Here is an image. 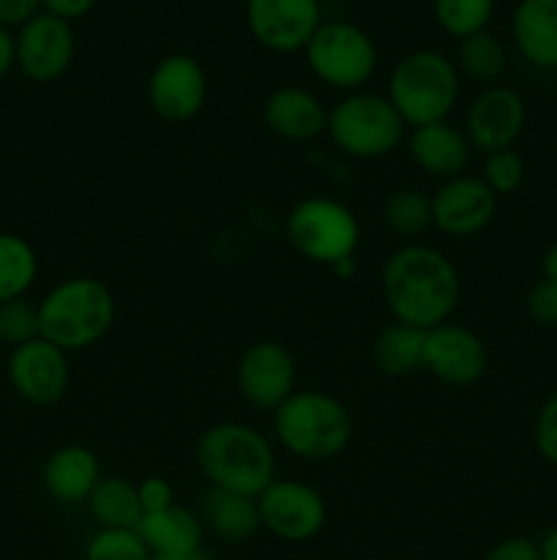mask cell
Returning a JSON list of instances; mask_svg holds the SVG:
<instances>
[{"label":"cell","instance_id":"obj_1","mask_svg":"<svg viewBox=\"0 0 557 560\" xmlns=\"http://www.w3.org/2000/svg\"><path fill=\"white\" fill-rule=\"evenodd\" d=\"M380 293L393 320L429 331L451 320L462 279L446 252L429 244H404L382 262Z\"/></svg>","mask_w":557,"mask_h":560},{"label":"cell","instance_id":"obj_2","mask_svg":"<svg viewBox=\"0 0 557 560\" xmlns=\"http://www.w3.org/2000/svg\"><path fill=\"white\" fill-rule=\"evenodd\" d=\"M194 459L205 481L216 490L260 498L276 479V448L244 421H218L208 427L194 446Z\"/></svg>","mask_w":557,"mask_h":560},{"label":"cell","instance_id":"obj_3","mask_svg":"<svg viewBox=\"0 0 557 560\" xmlns=\"http://www.w3.org/2000/svg\"><path fill=\"white\" fill-rule=\"evenodd\" d=\"M115 315L118 304L112 290L96 277L63 279L38 301L42 337L66 353L102 342L112 331Z\"/></svg>","mask_w":557,"mask_h":560},{"label":"cell","instance_id":"obj_4","mask_svg":"<svg viewBox=\"0 0 557 560\" xmlns=\"http://www.w3.org/2000/svg\"><path fill=\"white\" fill-rule=\"evenodd\" d=\"M273 435L293 457L304 463H328L353 441V416L333 394L298 388L273 410Z\"/></svg>","mask_w":557,"mask_h":560},{"label":"cell","instance_id":"obj_5","mask_svg":"<svg viewBox=\"0 0 557 560\" xmlns=\"http://www.w3.org/2000/svg\"><path fill=\"white\" fill-rule=\"evenodd\" d=\"M459 69L437 49H415L393 66L388 77V102L410 129L448 120L459 102Z\"/></svg>","mask_w":557,"mask_h":560},{"label":"cell","instance_id":"obj_6","mask_svg":"<svg viewBox=\"0 0 557 560\" xmlns=\"http://www.w3.org/2000/svg\"><path fill=\"white\" fill-rule=\"evenodd\" d=\"M404 129L407 124L382 93H344V98L328 109L325 135L344 156L366 162L388 156L402 145Z\"/></svg>","mask_w":557,"mask_h":560},{"label":"cell","instance_id":"obj_7","mask_svg":"<svg viewBox=\"0 0 557 560\" xmlns=\"http://www.w3.org/2000/svg\"><path fill=\"white\" fill-rule=\"evenodd\" d=\"M284 233L304 260L328 268L355 257L360 244L358 217L344 202L320 195L306 197L289 208Z\"/></svg>","mask_w":557,"mask_h":560},{"label":"cell","instance_id":"obj_8","mask_svg":"<svg viewBox=\"0 0 557 560\" xmlns=\"http://www.w3.org/2000/svg\"><path fill=\"white\" fill-rule=\"evenodd\" d=\"M304 55L309 71L322 85L344 93L364 91L380 63L375 38L347 20L322 22L306 44Z\"/></svg>","mask_w":557,"mask_h":560},{"label":"cell","instance_id":"obj_9","mask_svg":"<svg viewBox=\"0 0 557 560\" xmlns=\"http://www.w3.org/2000/svg\"><path fill=\"white\" fill-rule=\"evenodd\" d=\"M262 528L289 545L315 539L328 523V503L322 492L298 479H276L257 498Z\"/></svg>","mask_w":557,"mask_h":560},{"label":"cell","instance_id":"obj_10","mask_svg":"<svg viewBox=\"0 0 557 560\" xmlns=\"http://www.w3.org/2000/svg\"><path fill=\"white\" fill-rule=\"evenodd\" d=\"M208 74L197 58L186 52L164 55L147 74L145 96L153 113L167 124L197 118L208 102Z\"/></svg>","mask_w":557,"mask_h":560},{"label":"cell","instance_id":"obj_11","mask_svg":"<svg viewBox=\"0 0 557 560\" xmlns=\"http://www.w3.org/2000/svg\"><path fill=\"white\" fill-rule=\"evenodd\" d=\"M238 392L251 408L276 410L298 392L295 355L276 339H260L240 353L235 370Z\"/></svg>","mask_w":557,"mask_h":560},{"label":"cell","instance_id":"obj_12","mask_svg":"<svg viewBox=\"0 0 557 560\" xmlns=\"http://www.w3.org/2000/svg\"><path fill=\"white\" fill-rule=\"evenodd\" d=\"M76 55V38L71 22L38 11L16 27L14 63L31 82L47 85L71 69Z\"/></svg>","mask_w":557,"mask_h":560},{"label":"cell","instance_id":"obj_13","mask_svg":"<svg viewBox=\"0 0 557 560\" xmlns=\"http://www.w3.org/2000/svg\"><path fill=\"white\" fill-rule=\"evenodd\" d=\"M246 27L260 47L271 52H304L322 25L320 0H246Z\"/></svg>","mask_w":557,"mask_h":560},{"label":"cell","instance_id":"obj_14","mask_svg":"<svg viewBox=\"0 0 557 560\" xmlns=\"http://www.w3.org/2000/svg\"><path fill=\"white\" fill-rule=\"evenodd\" d=\"M5 375H9L16 397L25 399L27 405H36V408H49V405L60 402L69 392V353L38 337L11 350Z\"/></svg>","mask_w":557,"mask_h":560},{"label":"cell","instance_id":"obj_15","mask_svg":"<svg viewBox=\"0 0 557 560\" xmlns=\"http://www.w3.org/2000/svg\"><path fill=\"white\" fill-rule=\"evenodd\" d=\"M486 366H489V353L484 339L467 326L448 320L426 331L424 370L446 386H473L486 375Z\"/></svg>","mask_w":557,"mask_h":560},{"label":"cell","instance_id":"obj_16","mask_svg":"<svg viewBox=\"0 0 557 560\" xmlns=\"http://www.w3.org/2000/svg\"><path fill=\"white\" fill-rule=\"evenodd\" d=\"M497 213V195L475 175L442 180L431 195V228L451 238H473L484 233Z\"/></svg>","mask_w":557,"mask_h":560},{"label":"cell","instance_id":"obj_17","mask_svg":"<svg viewBox=\"0 0 557 560\" xmlns=\"http://www.w3.org/2000/svg\"><path fill=\"white\" fill-rule=\"evenodd\" d=\"M528 124V104L508 85H489L473 98L464 115V135L473 151L495 153L513 148Z\"/></svg>","mask_w":557,"mask_h":560},{"label":"cell","instance_id":"obj_18","mask_svg":"<svg viewBox=\"0 0 557 560\" xmlns=\"http://www.w3.org/2000/svg\"><path fill=\"white\" fill-rule=\"evenodd\" d=\"M262 120L278 140L309 142L325 135L328 107L306 88L282 85L268 93Z\"/></svg>","mask_w":557,"mask_h":560},{"label":"cell","instance_id":"obj_19","mask_svg":"<svg viewBox=\"0 0 557 560\" xmlns=\"http://www.w3.org/2000/svg\"><path fill=\"white\" fill-rule=\"evenodd\" d=\"M407 148L418 170H424L429 178H437L440 184L464 175L470 156H473V145H470L464 129L448 124V120L426 124L410 131Z\"/></svg>","mask_w":557,"mask_h":560},{"label":"cell","instance_id":"obj_20","mask_svg":"<svg viewBox=\"0 0 557 560\" xmlns=\"http://www.w3.org/2000/svg\"><path fill=\"white\" fill-rule=\"evenodd\" d=\"M102 481V465L96 452L87 446H60L44 459L42 487L60 506H80L87 503L91 492Z\"/></svg>","mask_w":557,"mask_h":560},{"label":"cell","instance_id":"obj_21","mask_svg":"<svg viewBox=\"0 0 557 560\" xmlns=\"http://www.w3.org/2000/svg\"><path fill=\"white\" fill-rule=\"evenodd\" d=\"M511 36L530 66L557 69V0H519Z\"/></svg>","mask_w":557,"mask_h":560},{"label":"cell","instance_id":"obj_22","mask_svg":"<svg viewBox=\"0 0 557 560\" xmlns=\"http://www.w3.org/2000/svg\"><path fill=\"white\" fill-rule=\"evenodd\" d=\"M200 520L205 530H211L216 539L227 541V545H244V541L254 539L257 530L262 528L257 498L216 490V487H211L202 498Z\"/></svg>","mask_w":557,"mask_h":560},{"label":"cell","instance_id":"obj_23","mask_svg":"<svg viewBox=\"0 0 557 560\" xmlns=\"http://www.w3.org/2000/svg\"><path fill=\"white\" fill-rule=\"evenodd\" d=\"M137 530H140L151 556H178V552L200 550L202 536H205L200 514L178 506V503L162 509V512L145 514Z\"/></svg>","mask_w":557,"mask_h":560},{"label":"cell","instance_id":"obj_24","mask_svg":"<svg viewBox=\"0 0 557 560\" xmlns=\"http://www.w3.org/2000/svg\"><path fill=\"white\" fill-rule=\"evenodd\" d=\"M87 512L102 530H134L145 517L137 485L120 476H102L87 498Z\"/></svg>","mask_w":557,"mask_h":560},{"label":"cell","instance_id":"obj_25","mask_svg":"<svg viewBox=\"0 0 557 560\" xmlns=\"http://www.w3.org/2000/svg\"><path fill=\"white\" fill-rule=\"evenodd\" d=\"M424 337L426 331L393 320L382 328L371 348L375 366L388 377H404L424 370Z\"/></svg>","mask_w":557,"mask_h":560},{"label":"cell","instance_id":"obj_26","mask_svg":"<svg viewBox=\"0 0 557 560\" xmlns=\"http://www.w3.org/2000/svg\"><path fill=\"white\" fill-rule=\"evenodd\" d=\"M38 279V255L27 238L0 233V304L22 299Z\"/></svg>","mask_w":557,"mask_h":560},{"label":"cell","instance_id":"obj_27","mask_svg":"<svg viewBox=\"0 0 557 560\" xmlns=\"http://www.w3.org/2000/svg\"><path fill=\"white\" fill-rule=\"evenodd\" d=\"M382 222L399 238H415L431 230V197L420 189H396L382 206Z\"/></svg>","mask_w":557,"mask_h":560},{"label":"cell","instance_id":"obj_28","mask_svg":"<svg viewBox=\"0 0 557 560\" xmlns=\"http://www.w3.org/2000/svg\"><path fill=\"white\" fill-rule=\"evenodd\" d=\"M459 69L481 85H497V80L506 74V49H502L500 38L491 36L489 31L462 38L459 42Z\"/></svg>","mask_w":557,"mask_h":560},{"label":"cell","instance_id":"obj_29","mask_svg":"<svg viewBox=\"0 0 557 560\" xmlns=\"http://www.w3.org/2000/svg\"><path fill=\"white\" fill-rule=\"evenodd\" d=\"M431 11L437 25L451 38L462 42L489 27L495 16V0H431Z\"/></svg>","mask_w":557,"mask_h":560},{"label":"cell","instance_id":"obj_30","mask_svg":"<svg viewBox=\"0 0 557 560\" xmlns=\"http://www.w3.org/2000/svg\"><path fill=\"white\" fill-rule=\"evenodd\" d=\"M42 337V326H38V304H33L27 295L22 299H11L0 304V342L9 345L11 350L20 345L33 342Z\"/></svg>","mask_w":557,"mask_h":560},{"label":"cell","instance_id":"obj_31","mask_svg":"<svg viewBox=\"0 0 557 560\" xmlns=\"http://www.w3.org/2000/svg\"><path fill=\"white\" fill-rule=\"evenodd\" d=\"M85 560H153L140 530H102L87 541Z\"/></svg>","mask_w":557,"mask_h":560},{"label":"cell","instance_id":"obj_32","mask_svg":"<svg viewBox=\"0 0 557 560\" xmlns=\"http://www.w3.org/2000/svg\"><path fill=\"white\" fill-rule=\"evenodd\" d=\"M524 159L519 156L513 148H506V151H495V153H486L484 159V184L495 191L497 197H508V195H517L524 184Z\"/></svg>","mask_w":557,"mask_h":560},{"label":"cell","instance_id":"obj_33","mask_svg":"<svg viewBox=\"0 0 557 560\" xmlns=\"http://www.w3.org/2000/svg\"><path fill=\"white\" fill-rule=\"evenodd\" d=\"M533 443L538 457L557 468V392L535 413Z\"/></svg>","mask_w":557,"mask_h":560},{"label":"cell","instance_id":"obj_34","mask_svg":"<svg viewBox=\"0 0 557 560\" xmlns=\"http://www.w3.org/2000/svg\"><path fill=\"white\" fill-rule=\"evenodd\" d=\"M524 306H528V315L535 326L557 328V282L538 279V282L528 290Z\"/></svg>","mask_w":557,"mask_h":560},{"label":"cell","instance_id":"obj_35","mask_svg":"<svg viewBox=\"0 0 557 560\" xmlns=\"http://www.w3.org/2000/svg\"><path fill=\"white\" fill-rule=\"evenodd\" d=\"M137 492H140V503H142V512L153 514V512H162V509L173 506L175 503V490L167 479L162 476H147L137 485Z\"/></svg>","mask_w":557,"mask_h":560},{"label":"cell","instance_id":"obj_36","mask_svg":"<svg viewBox=\"0 0 557 560\" xmlns=\"http://www.w3.org/2000/svg\"><path fill=\"white\" fill-rule=\"evenodd\" d=\"M484 560H541V547L530 536H508L497 541Z\"/></svg>","mask_w":557,"mask_h":560},{"label":"cell","instance_id":"obj_37","mask_svg":"<svg viewBox=\"0 0 557 560\" xmlns=\"http://www.w3.org/2000/svg\"><path fill=\"white\" fill-rule=\"evenodd\" d=\"M38 11H42V0H0V27L11 31V27L25 25Z\"/></svg>","mask_w":557,"mask_h":560},{"label":"cell","instance_id":"obj_38","mask_svg":"<svg viewBox=\"0 0 557 560\" xmlns=\"http://www.w3.org/2000/svg\"><path fill=\"white\" fill-rule=\"evenodd\" d=\"M96 5V0H42L44 14H52L63 22H74L87 16Z\"/></svg>","mask_w":557,"mask_h":560},{"label":"cell","instance_id":"obj_39","mask_svg":"<svg viewBox=\"0 0 557 560\" xmlns=\"http://www.w3.org/2000/svg\"><path fill=\"white\" fill-rule=\"evenodd\" d=\"M14 66V33L0 27V80H3Z\"/></svg>","mask_w":557,"mask_h":560},{"label":"cell","instance_id":"obj_40","mask_svg":"<svg viewBox=\"0 0 557 560\" xmlns=\"http://www.w3.org/2000/svg\"><path fill=\"white\" fill-rule=\"evenodd\" d=\"M541 279L557 282V241L546 246L544 257H541Z\"/></svg>","mask_w":557,"mask_h":560},{"label":"cell","instance_id":"obj_41","mask_svg":"<svg viewBox=\"0 0 557 560\" xmlns=\"http://www.w3.org/2000/svg\"><path fill=\"white\" fill-rule=\"evenodd\" d=\"M541 547V560H557V525L552 530H546L544 539L538 541Z\"/></svg>","mask_w":557,"mask_h":560},{"label":"cell","instance_id":"obj_42","mask_svg":"<svg viewBox=\"0 0 557 560\" xmlns=\"http://www.w3.org/2000/svg\"><path fill=\"white\" fill-rule=\"evenodd\" d=\"M153 560H213L205 552V547L200 550H191V552H178V556H153Z\"/></svg>","mask_w":557,"mask_h":560},{"label":"cell","instance_id":"obj_43","mask_svg":"<svg viewBox=\"0 0 557 560\" xmlns=\"http://www.w3.org/2000/svg\"><path fill=\"white\" fill-rule=\"evenodd\" d=\"M331 271H333V273H342V277H353V273H355V257H349V260L336 262V266H333Z\"/></svg>","mask_w":557,"mask_h":560}]
</instances>
